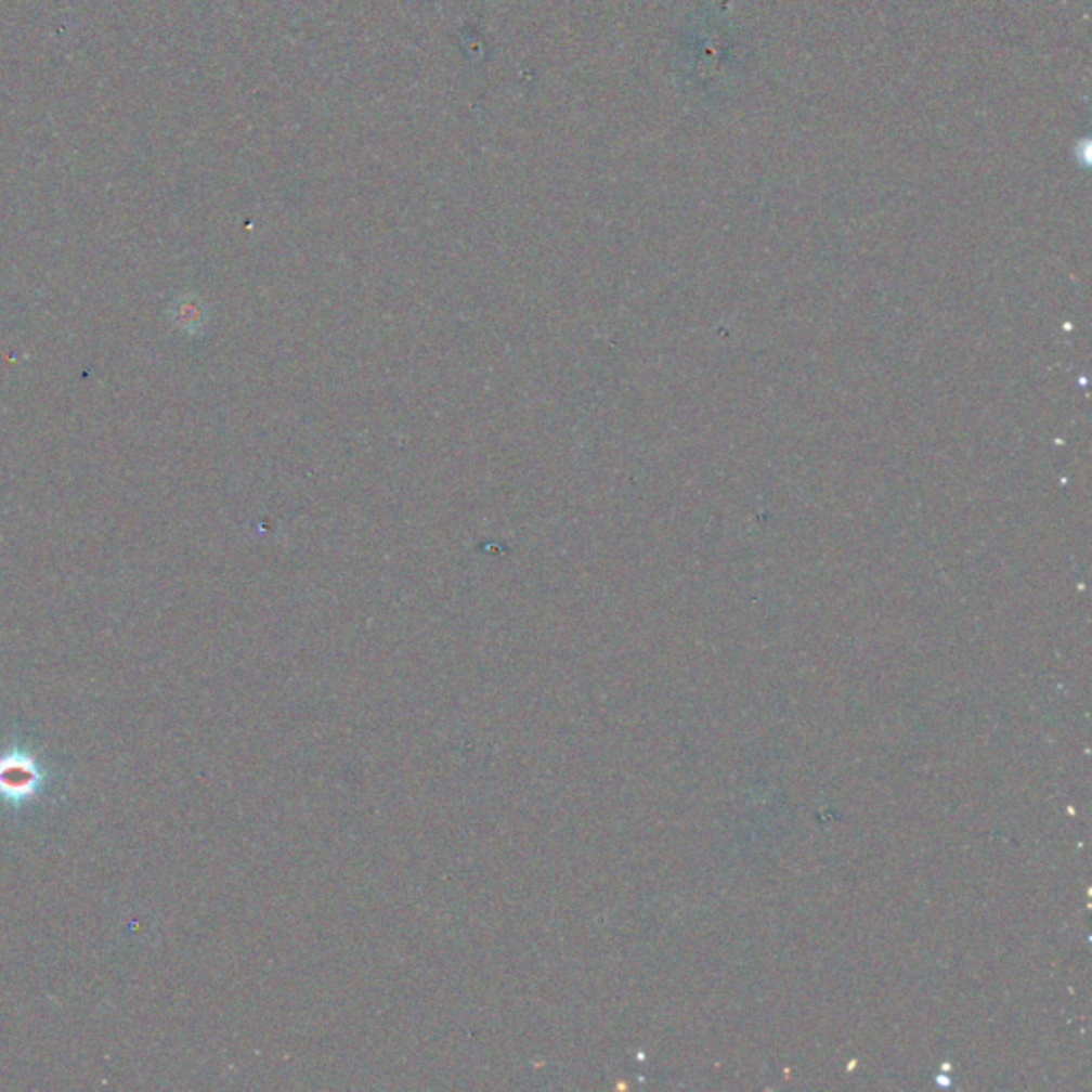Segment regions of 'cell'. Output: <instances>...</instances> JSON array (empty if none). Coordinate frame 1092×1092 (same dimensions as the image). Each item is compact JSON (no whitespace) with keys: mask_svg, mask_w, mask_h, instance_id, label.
<instances>
[{"mask_svg":"<svg viewBox=\"0 0 1092 1092\" xmlns=\"http://www.w3.org/2000/svg\"><path fill=\"white\" fill-rule=\"evenodd\" d=\"M43 785V772L35 757L24 751L0 755V796L9 803L32 798Z\"/></svg>","mask_w":1092,"mask_h":1092,"instance_id":"obj_1","label":"cell"}]
</instances>
